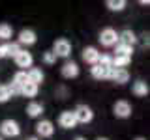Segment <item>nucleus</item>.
I'll return each instance as SVG.
<instances>
[{
    "instance_id": "obj_28",
    "label": "nucleus",
    "mask_w": 150,
    "mask_h": 140,
    "mask_svg": "<svg viewBox=\"0 0 150 140\" xmlns=\"http://www.w3.org/2000/svg\"><path fill=\"white\" fill-rule=\"evenodd\" d=\"M6 56H8V43L0 45V58H6Z\"/></svg>"
},
{
    "instance_id": "obj_8",
    "label": "nucleus",
    "mask_w": 150,
    "mask_h": 140,
    "mask_svg": "<svg viewBox=\"0 0 150 140\" xmlns=\"http://www.w3.org/2000/svg\"><path fill=\"white\" fill-rule=\"evenodd\" d=\"M32 54L28 52V50H19L17 56H15V64L19 65V67H30L32 65Z\"/></svg>"
},
{
    "instance_id": "obj_24",
    "label": "nucleus",
    "mask_w": 150,
    "mask_h": 140,
    "mask_svg": "<svg viewBox=\"0 0 150 140\" xmlns=\"http://www.w3.org/2000/svg\"><path fill=\"white\" fill-rule=\"evenodd\" d=\"M98 64L112 69V56H109V54H100V60H98Z\"/></svg>"
},
{
    "instance_id": "obj_23",
    "label": "nucleus",
    "mask_w": 150,
    "mask_h": 140,
    "mask_svg": "<svg viewBox=\"0 0 150 140\" xmlns=\"http://www.w3.org/2000/svg\"><path fill=\"white\" fill-rule=\"evenodd\" d=\"M28 82V77H26V71H17L15 73V77H13V84L15 86H25V84Z\"/></svg>"
},
{
    "instance_id": "obj_32",
    "label": "nucleus",
    "mask_w": 150,
    "mask_h": 140,
    "mask_svg": "<svg viewBox=\"0 0 150 140\" xmlns=\"http://www.w3.org/2000/svg\"><path fill=\"white\" fill-rule=\"evenodd\" d=\"M98 140H107V138H98Z\"/></svg>"
},
{
    "instance_id": "obj_18",
    "label": "nucleus",
    "mask_w": 150,
    "mask_h": 140,
    "mask_svg": "<svg viewBox=\"0 0 150 140\" xmlns=\"http://www.w3.org/2000/svg\"><path fill=\"white\" fill-rule=\"evenodd\" d=\"M36 93H38V86H36V84L26 82L25 86H21V95H25V97H36Z\"/></svg>"
},
{
    "instance_id": "obj_16",
    "label": "nucleus",
    "mask_w": 150,
    "mask_h": 140,
    "mask_svg": "<svg viewBox=\"0 0 150 140\" xmlns=\"http://www.w3.org/2000/svg\"><path fill=\"white\" fill-rule=\"evenodd\" d=\"M129 56H112V69H126L129 65Z\"/></svg>"
},
{
    "instance_id": "obj_15",
    "label": "nucleus",
    "mask_w": 150,
    "mask_h": 140,
    "mask_svg": "<svg viewBox=\"0 0 150 140\" xmlns=\"http://www.w3.org/2000/svg\"><path fill=\"white\" fill-rule=\"evenodd\" d=\"M26 77H28V82L36 84V86L43 80V73H41V69H38V67H32L30 71H26Z\"/></svg>"
},
{
    "instance_id": "obj_11",
    "label": "nucleus",
    "mask_w": 150,
    "mask_h": 140,
    "mask_svg": "<svg viewBox=\"0 0 150 140\" xmlns=\"http://www.w3.org/2000/svg\"><path fill=\"white\" fill-rule=\"evenodd\" d=\"M111 80H115L116 84H126L129 80V73L126 69H111Z\"/></svg>"
},
{
    "instance_id": "obj_22",
    "label": "nucleus",
    "mask_w": 150,
    "mask_h": 140,
    "mask_svg": "<svg viewBox=\"0 0 150 140\" xmlns=\"http://www.w3.org/2000/svg\"><path fill=\"white\" fill-rule=\"evenodd\" d=\"M11 34H13V28L9 24H6V22H0V39L8 41L9 37H11Z\"/></svg>"
},
{
    "instance_id": "obj_4",
    "label": "nucleus",
    "mask_w": 150,
    "mask_h": 140,
    "mask_svg": "<svg viewBox=\"0 0 150 140\" xmlns=\"http://www.w3.org/2000/svg\"><path fill=\"white\" fill-rule=\"evenodd\" d=\"M0 133H2L4 136H19L21 127H19V123L15 120H4L2 123H0Z\"/></svg>"
},
{
    "instance_id": "obj_14",
    "label": "nucleus",
    "mask_w": 150,
    "mask_h": 140,
    "mask_svg": "<svg viewBox=\"0 0 150 140\" xmlns=\"http://www.w3.org/2000/svg\"><path fill=\"white\" fill-rule=\"evenodd\" d=\"M135 41H137V37H135V34H133L131 30H124L122 34H118V43H122V45L133 47Z\"/></svg>"
},
{
    "instance_id": "obj_5",
    "label": "nucleus",
    "mask_w": 150,
    "mask_h": 140,
    "mask_svg": "<svg viewBox=\"0 0 150 140\" xmlns=\"http://www.w3.org/2000/svg\"><path fill=\"white\" fill-rule=\"evenodd\" d=\"M112 110H115L116 118H129L131 116V105L128 101H116L115 106H112Z\"/></svg>"
},
{
    "instance_id": "obj_26",
    "label": "nucleus",
    "mask_w": 150,
    "mask_h": 140,
    "mask_svg": "<svg viewBox=\"0 0 150 140\" xmlns=\"http://www.w3.org/2000/svg\"><path fill=\"white\" fill-rule=\"evenodd\" d=\"M19 50H21L19 49V43H8V56H13V58H15Z\"/></svg>"
},
{
    "instance_id": "obj_30",
    "label": "nucleus",
    "mask_w": 150,
    "mask_h": 140,
    "mask_svg": "<svg viewBox=\"0 0 150 140\" xmlns=\"http://www.w3.org/2000/svg\"><path fill=\"white\" fill-rule=\"evenodd\" d=\"M28 140H38V138H28Z\"/></svg>"
},
{
    "instance_id": "obj_25",
    "label": "nucleus",
    "mask_w": 150,
    "mask_h": 140,
    "mask_svg": "<svg viewBox=\"0 0 150 140\" xmlns=\"http://www.w3.org/2000/svg\"><path fill=\"white\" fill-rule=\"evenodd\" d=\"M9 92H8V86H2V84H0V103H6L8 99H9Z\"/></svg>"
},
{
    "instance_id": "obj_10",
    "label": "nucleus",
    "mask_w": 150,
    "mask_h": 140,
    "mask_svg": "<svg viewBox=\"0 0 150 140\" xmlns=\"http://www.w3.org/2000/svg\"><path fill=\"white\" fill-rule=\"evenodd\" d=\"M92 77L98 78V80H103V78H109L111 77V67H105V65H92Z\"/></svg>"
},
{
    "instance_id": "obj_2",
    "label": "nucleus",
    "mask_w": 150,
    "mask_h": 140,
    "mask_svg": "<svg viewBox=\"0 0 150 140\" xmlns=\"http://www.w3.org/2000/svg\"><path fill=\"white\" fill-rule=\"evenodd\" d=\"M73 116L75 120H77V123H88V121H92L94 118V112L90 106L86 105H77V108L73 110Z\"/></svg>"
},
{
    "instance_id": "obj_17",
    "label": "nucleus",
    "mask_w": 150,
    "mask_h": 140,
    "mask_svg": "<svg viewBox=\"0 0 150 140\" xmlns=\"http://www.w3.org/2000/svg\"><path fill=\"white\" fill-rule=\"evenodd\" d=\"M26 112H28V116H30V118H38V116H41V114H43V106H41L40 103L32 101V103H28Z\"/></svg>"
},
{
    "instance_id": "obj_27",
    "label": "nucleus",
    "mask_w": 150,
    "mask_h": 140,
    "mask_svg": "<svg viewBox=\"0 0 150 140\" xmlns=\"http://www.w3.org/2000/svg\"><path fill=\"white\" fill-rule=\"evenodd\" d=\"M43 62L45 64H54L56 62V56L51 52V50H49V52H43Z\"/></svg>"
},
{
    "instance_id": "obj_33",
    "label": "nucleus",
    "mask_w": 150,
    "mask_h": 140,
    "mask_svg": "<svg viewBox=\"0 0 150 140\" xmlns=\"http://www.w3.org/2000/svg\"><path fill=\"white\" fill-rule=\"evenodd\" d=\"M0 140H2V136H0Z\"/></svg>"
},
{
    "instance_id": "obj_6",
    "label": "nucleus",
    "mask_w": 150,
    "mask_h": 140,
    "mask_svg": "<svg viewBox=\"0 0 150 140\" xmlns=\"http://www.w3.org/2000/svg\"><path fill=\"white\" fill-rule=\"evenodd\" d=\"M58 123H60V127H64V129H73L75 125H77V120H75V116H73V110L62 112V114L58 116Z\"/></svg>"
},
{
    "instance_id": "obj_9",
    "label": "nucleus",
    "mask_w": 150,
    "mask_h": 140,
    "mask_svg": "<svg viewBox=\"0 0 150 140\" xmlns=\"http://www.w3.org/2000/svg\"><path fill=\"white\" fill-rule=\"evenodd\" d=\"M36 131H38L40 136H53L54 127H53V123H51L49 120H43V121H40V123L36 125Z\"/></svg>"
},
{
    "instance_id": "obj_1",
    "label": "nucleus",
    "mask_w": 150,
    "mask_h": 140,
    "mask_svg": "<svg viewBox=\"0 0 150 140\" xmlns=\"http://www.w3.org/2000/svg\"><path fill=\"white\" fill-rule=\"evenodd\" d=\"M53 54L56 58H68V56L71 54V43H69L68 39H64V37L56 39L54 45H53Z\"/></svg>"
},
{
    "instance_id": "obj_3",
    "label": "nucleus",
    "mask_w": 150,
    "mask_h": 140,
    "mask_svg": "<svg viewBox=\"0 0 150 140\" xmlns=\"http://www.w3.org/2000/svg\"><path fill=\"white\" fill-rule=\"evenodd\" d=\"M100 43L103 47H115L116 43H118V34H116L115 28H105V30H101Z\"/></svg>"
},
{
    "instance_id": "obj_19",
    "label": "nucleus",
    "mask_w": 150,
    "mask_h": 140,
    "mask_svg": "<svg viewBox=\"0 0 150 140\" xmlns=\"http://www.w3.org/2000/svg\"><path fill=\"white\" fill-rule=\"evenodd\" d=\"M133 93H135V95H139V97H144L148 93V84L143 82V80H137V82L133 84Z\"/></svg>"
},
{
    "instance_id": "obj_21",
    "label": "nucleus",
    "mask_w": 150,
    "mask_h": 140,
    "mask_svg": "<svg viewBox=\"0 0 150 140\" xmlns=\"http://www.w3.org/2000/svg\"><path fill=\"white\" fill-rule=\"evenodd\" d=\"M115 56H129L131 58V52H133V47L129 45H122V43H116V50H115Z\"/></svg>"
},
{
    "instance_id": "obj_29",
    "label": "nucleus",
    "mask_w": 150,
    "mask_h": 140,
    "mask_svg": "<svg viewBox=\"0 0 150 140\" xmlns=\"http://www.w3.org/2000/svg\"><path fill=\"white\" fill-rule=\"evenodd\" d=\"M75 140H84V138H83V136H77V138H75Z\"/></svg>"
},
{
    "instance_id": "obj_20",
    "label": "nucleus",
    "mask_w": 150,
    "mask_h": 140,
    "mask_svg": "<svg viewBox=\"0 0 150 140\" xmlns=\"http://www.w3.org/2000/svg\"><path fill=\"white\" fill-rule=\"evenodd\" d=\"M105 6L111 9V11H122L126 8V0H107Z\"/></svg>"
},
{
    "instance_id": "obj_31",
    "label": "nucleus",
    "mask_w": 150,
    "mask_h": 140,
    "mask_svg": "<svg viewBox=\"0 0 150 140\" xmlns=\"http://www.w3.org/2000/svg\"><path fill=\"white\" fill-rule=\"evenodd\" d=\"M135 140H144V138H135Z\"/></svg>"
},
{
    "instance_id": "obj_7",
    "label": "nucleus",
    "mask_w": 150,
    "mask_h": 140,
    "mask_svg": "<svg viewBox=\"0 0 150 140\" xmlns=\"http://www.w3.org/2000/svg\"><path fill=\"white\" fill-rule=\"evenodd\" d=\"M83 60H84L86 64L96 65L98 60H100V52H98L96 47H86V49H83Z\"/></svg>"
},
{
    "instance_id": "obj_13",
    "label": "nucleus",
    "mask_w": 150,
    "mask_h": 140,
    "mask_svg": "<svg viewBox=\"0 0 150 140\" xmlns=\"http://www.w3.org/2000/svg\"><path fill=\"white\" fill-rule=\"evenodd\" d=\"M62 75L66 78H73V77H77L79 75V65L75 64V62H66L62 65Z\"/></svg>"
},
{
    "instance_id": "obj_12",
    "label": "nucleus",
    "mask_w": 150,
    "mask_h": 140,
    "mask_svg": "<svg viewBox=\"0 0 150 140\" xmlns=\"http://www.w3.org/2000/svg\"><path fill=\"white\" fill-rule=\"evenodd\" d=\"M36 32L34 30H23L19 34V45H34L36 43Z\"/></svg>"
}]
</instances>
